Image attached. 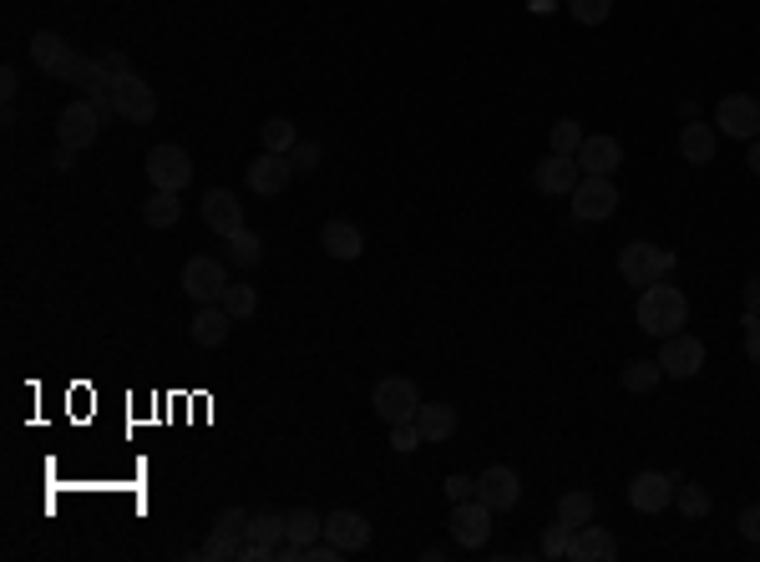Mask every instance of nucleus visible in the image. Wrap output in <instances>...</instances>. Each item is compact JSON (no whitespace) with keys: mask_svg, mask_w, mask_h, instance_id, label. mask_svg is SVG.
Returning <instances> with one entry per match:
<instances>
[{"mask_svg":"<svg viewBox=\"0 0 760 562\" xmlns=\"http://www.w3.org/2000/svg\"><path fill=\"white\" fill-rule=\"evenodd\" d=\"M284 537H289V542H300V548H310V542H320V537H325V517H320V512H310V507L284 512Z\"/></svg>","mask_w":760,"mask_h":562,"instance_id":"26","label":"nucleus"},{"mask_svg":"<svg viewBox=\"0 0 760 562\" xmlns=\"http://www.w3.org/2000/svg\"><path fill=\"white\" fill-rule=\"evenodd\" d=\"M746 360L760 366V314H750V310H746Z\"/></svg>","mask_w":760,"mask_h":562,"instance_id":"42","label":"nucleus"},{"mask_svg":"<svg viewBox=\"0 0 760 562\" xmlns=\"http://www.w3.org/2000/svg\"><path fill=\"white\" fill-rule=\"evenodd\" d=\"M674 497H680V512H684V517H705V512H709V492H705V486H695V482L674 486Z\"/></svg>","mask_w":760,"mask_h":562,"instance_id":"37","label":"nucleus"},{"mask_svg":"<svg viewBox=\"0 0 760 562\" xmlns=\"http://www.w3.org/2000/svg\"><path fill=\"white\" fill-rule=\"evenodd\" d=\"M320 157H325V153H320V143H294V147H289V162H294V172H315Z\"/></svg>","mask_w":760,"mask_h":562,"instance_id":"39","label":"nucleus"},{"mask_svg":"<svg viewBox=\"0 0 760 562\" xmlns=\"http://www.w3.org/2000/svg\"><path fill=\"white\" fill-rule=\"evenodd\" d=\"M593 512H599V502H593V492H568V497H558V517H563L568 527H583V522H593Z\"/></svg>","mask_w":760,"mask_h":562,"instance_id":"31","label":"nucleus"},{"mask_svg":"<svg viewBox=\"0 0 760 562\" xmlns=\"http://www.w3.org/2000/svg\"><path fill=\"white\" fill-rule=\"evenodd\" d=\"M659 366H664L669 380H695L700 370H705V340H695V335H669V340H659Z\"/></svg>","mask_w":760,"mask_h":562,"instance_id":"9","label":"nucleus"},{"mask_svg":"<svg viewBox=\"0 0 760 562\" xmlns=\"http://www.w3.org/2000/svg\"><path fill=\"white\" fill-rule=\"evenodd\" d=\"M112 97H118V117L122 122H153L158 117V92H153L137 71L112 77Z\"/></svg>","mask_w":760,"mask_h":562,"instance_id":"8","label":"nucleus"},{"mask_svg":"<svg viewBox=\"0 0 760 562\" xmlns=\"http://www.w3.org/2000/svg\"><path fill=\"white\" fill-rule=\"evenodd\" d=\"M97 132H102V112H97L92 102H66L62 117H56V137H62L66 147H92Z\"/></svg>","mask_w":760,"mask_h":562,"instance_id":"12","label":"nucleus"},{"mask_svg":"<svg viewBox=\"0 0 760 562\" xmlns=\"http://www.w3.org/2000/svg\"><path fill=\"white\" fill-rule=\"evenodd\" d=\"M320 244H325L329 259H345V263H355L360 254H366V234H360L355 223H345V218H329L325 228H320Z\"/></svg>","mask_w":760,"mask_h":562,"instance_id":"20","label":"nucleus"},{"mask_svg":"<svg viewBox=\"0 0 760 562\" xmlns=\"http://www.w3.org/2000/svg\"><path fill=\"white\" fill-rule=\"evenodd\" d=\"M618 162H624V147H618V137H583V147H578V168L593 172V178H614Z\"/></svg>","mask_w":760,"mask_h":562,"instance_id":"19","label":"nucleus"},{"mask_svg":"<svg viewBox=\"0 0 760 562\" xmlns=\"http://www.w3.org/2000/svg\"><path fill=\"white\" fill-rule=\"evenodd\" d=\"M289 178H294V162H289V153H264L259 162H249V188L259 198H279L289 188Z\"/></svg>","mask_w":760,"mask_h":562,"instance_id":"17","label":"nucleus"},{"mask_svg":"<svg viewBox=\"0 0 760 562\" xmlns=\"http://www.w3.org/2000/svg\"><path fill=\"white\" fill-rule=\"evenodd\" d=\"M143 168H147V183L168 188V193H183V188L193 183V157H188L178 143H158L153 153H147Z\"/></svg>","mask_w":760,"mask_h":562,"instance_id":"4","label":"nucleus"},{"mask_svg":"<svg viewBox=\"0 0 760 562\" xmlns=\"http://www.w3.org/2000/svg\"><path fill=\"white\" fill-rule=\"evenodd\" d=\"M66 52H71V46H66L56 31H36V36H31V61H36L46 77H56V66L66 61Z\"/></svg>","mask_w":760,"mask_h":562,"instance_id":"27","label":"nucleus"},{"mask_svg":"<svg viewBox=\"0 0 760 562\" xmlns=\"http://www.w3.org/2000/svg\"><path fill=\"white\" fill-rule=\"evenodd\" d=\"M391 446H395V451H416V446H426V436H421L416 420H395V426H391Z\"/></svg>","mask_w":760,"mask_h":562,"instance_id":"38","label":"nucleus"},{"mask_svg":"<svg viewBox=\"0 0 760 562\" xmlns=\"http://www.w3.org/2000/svg\"><path fill=\"white\" fill-rule=\"evenodd\" d=\"M568 548H573V527L563 517H552V527L543 532V558H568Z\"/></svg>","mask_w":760,"mask_h":562,"instance_id":"36","label":"nucleus"},{"mask_svg":"<svg viewBox=\"0 0 760 562\" xmlns=\"http://www.w3.org/2000/svg\"><path fill=\"white\" fill-rule=\"evenodd\" d=\"M416 426H421V436H426V446H442L446 436L457 431V406H446V401H421Z\"/></svg>","mask_w":760,"mask_h":562,"instance_id":"22","label":"nucleus"},{"mask_svg":"<svg viewBox=\"0 0 760 562\" xmlns=\"http://www.w3.org/2000/svg\"><path fill=\"white\" fill-rule=\"evenodd\" d=\"M583 137H589V132L578 127L573 117H558V122H552V132H548L552 153H568V157H578V147H583Z\"/></svg>","mask_w":760,"mask_h":562,"instance_id":"33","label":"nucleus"},{"mask_svg":"<svg viewBox=\"0 0 760 562\" xmlns=\"http://www.w3.org/2000/svg\"><path fill=\"white\" fill-rule=\"evenodd\" d=\"M634 319H639L644 335H655V340H669V335H680V329L690 325V300H684V289H680V284H664V279H655V284H644V289H639Z\"/></svg>","mask_w":760,"mask_h":562,"instance_id":"1","label":"nucleus"},{"mask_svg":"<svg viewBox=\"0 0 760 562\" xmlns=\"http://www.w3.org/2000/svg\"><path fill=\"white\" fill-rule=\"evenodd\" d=\"M746 168L760 178V137H750V153H746Z\"/></svg>","mask_w":760,"mask_h":562,"instance_id":"48","label":"nucleus"},{"mask_svg":"<svg viewBox=\"0 0 760 562\" xmlns=\"http://www.w3.org/2000/svg\"><path fill=\"white\" fill-rule=\"evenodd\" d=\"M370 406H376V416L385 420V426H395V420H416V411H421L416 380H406V375L376 380V391H370Z\"/></svg>","mask_w":760,"mask_h":562,"instance_id":"2","label":"nucleus"},{"mask_svg":"<svg viewBox=\"0 0 760 562\" xmlns=\"http://www.w3.org/2000/svg\"><path fill=\"white\" fill-rule=\"evenodd\" d=\"M244 542H249V537L213 527V537L203 542V548H198V558H203V562H238V558H244Z\"/></svg>","mask_w":760,"mask_h":562,"instance_id":"28","label":"nucleus"},{"mask_svg":"<svg viewBox=\"0 0 760 562\" xmlns=\"http://www.w3.org/2000/svg\"><path fill=\"white\" fill-rule=\"evenodd\" d=\"M143 218H147V228H172V223L183 218V198L168 193V188H153V198L143 203Z\"/></svg>","mask_w":760,"mask_h":562,"instance_id":"25","label":"nucleus"},{"mask_svg":"<svg viewBox=\"0 0 760 562\" xmlns=\"http://www.w3.org/2000/svg\"><path fill=\"white\" fill-rule=\"evenodd\" d=\"M228 329H234V314L223 310V304H203V310L193 314V340L209 345V350H219V345L228 340Z\"/></svg>","mask_w":760,"mask_h":562,"instance_id":"23","label":"nucleus"},{"mask_svg":"<svg viewBox=\"0 0 760 562\" xmlns=\"http://www.w3.org/2000/svg\"><path fill=\"white\" fill-rule=\"evenodd\" d=\"M568 558L573 562H614L618 558V537L608 532V527H573V548H568Z\"/></svg>","mask_w":760,"mask_h":562,"instance_id":"18","label":"nucleus"},{"mask_svg":"<svg viewBox=\"0 0 760 562\" xmlns=\"http://www.w3.org/2000/svg\"><path fill=\"white\" fill-rule=\"evenodd\" d=\"M674 476H664V471H639L629 482V507L644 512V517H659V512L674 507Z\"/></svg>","mask_w":760,"mask_h":562,"instance_id":"11","label":"nucleus"},{"mask_svg":"<svg viewBox=\"0 0 760 562\" xmlns=\"http://www.w3.org/2000/svg\"><path fill=\"white\" fill-rule=\"evenodd\" d=\"M568 11H573L578 26H603L614 15V0H568Z\"/></svg>","mask_w":760,"mask_h":562,"instance_id":"35","label":"nucleus"},{"mask_svg":"<svg viewBox=\"0 0 760 562\" xmlns=\"http://www.w3.org/2000/svg\"><path fill=\"white\" fill-rule=\"evenodd\" d=\"M249 517H254V512H244V507H223V512H219V522H213V527H223V532H238V537H249Z\"/></svg>","mask_w":760,"mask_h":562,"instance_id":"40","label":"nucleus"},{"mask_svg":"<svg viewBox=\"0 0 760 562\" xmlns=\"http://www.w3.org/2000/svg\"><path fill=\"white\" fill-rule=\"evenodd\" d=\"M492 517H498V512L487 507L482 497L451 502V537H457V548H467V552L487 548V537H492Z\"/></svg>","mask_w":760,"mask_h":562,"instance_id":"7","label":"nucleus"},{"mask_svg":"<svg viewBox=\"0 0 760 562\" xmlns=\"http://www.w3.org/2000/svg\"><path fill=\"white\" fill-rule=\"evenodd\" d=\"M223 310H228V314H234V319H249V314L254 310H259V294H254V289L249 284H228V289H223Z\"/></svg>","mask_w":760,"mask_h":562,"instance_id":"34","label":"nucleus"},{"mask_svg":"<svg viewBox=\"0 0 760 562\" xmlns=\"http://www.w3.org/2000/svg\"><path fill=\"white\" fill-rule=\"evenodd\" d=\"M102 66H107V71H112V77H122V71H132V66H127V56H122V52H107V56H102Z\"/></svg>","mask_w":760,"mask_h":562,"instance_id":"45","label":"nucleus"},{"mask_svg":"<svg viewBox=\"0 0 760 562\" xmlns=\"http://www.w3.org/2000/svg\"><path fill=\"white\" fill-rule=\"evenodd\" d=\"M669 269H674V254L659 249V244H624L618 249V274H624V284H655V279H669Z\"/></svg>","mask_w":760,"mask_h":562,"instance_id":"3","label":"nucleus"},{"mask_svg":"<svg viewBox=\"0 0 760 562\" xmlns=\"http://www.w3.org/2000/svg\"><path fill=\"white\" fill-rule=\"evenodd\" d=\"M578 178H583V168H578V157H568V153H548L538 168H533V188H538L543 198H573Z\"/></svg>","mask_w":760,"mask_h":562,"instance_id":"10","label":"nucleus"},{"mask_svg":"<svg viewBox=\"0 0 760 562\" xmlns=\"http://www.w3.org/2000/svg\"><path fill=\"white\" fill-rule=\"evenodd\" d=\"M249 542H259V548H279V542H284V512H254L249 517Z\"/></svg>","mask_w":760,"mask_h":562,"instance_id":"30","label":"nucleus"},{"mask_svg":"<svg viewBox=\"0 0 760 562\" xmlns=\"http://www.w3.org/2000/svg\"><path fill=\"white\" fill-rule=\"evenodd\" d=\"M198 213H203V223H209L213 234H234V228H244V203H238L228 188H209L203 193V203H198Z\"/></svg>","mask_w":760,"mask_h":562,"instance_id":"16","label":"nucleus"},{"mask_svg":"<svg viewBox=\"0 0 760 562\" xmlns=\"http://www.w3.org/2000/svg\"><path fill=\"white\" fill-rule=\"evenodd\" d=\"M477 497L492 512H517V502H523V476L512 467H487L477 476Z\"/></svg>","mask_w":760,"mask_h":562,"instance_id":"14","label":"nucleus"},{"mask_svg":"<svg viewBox=\"0 0 760 562\" xmlns=\"http://www.w3.org/2000/svg\"><path fill=\"white\" fill-rule=\"evenodd\" d=\"M624 391H634V395H649L659 385V380H664V366H659V360H629V366H624Z\"/></svg>","mask_w":760,"mask_h":562,"instance_id":"29","label":"nucleus"},{"mask_svg":"<svg viewBox=\"0 0 760 562\" xmlns=\"http://www.w3.org/2000/svg\"><path fill=\"white\" fill-rule=\"evenodd\" d=\"M52 162L66 172V168H71V162H77V147H66V143H62V147H56V157H52Z\"/></svg>","mask_w":760,"mask_h":562,"instance_id":"47","label":"nucleus"},{"mask_svg":"<svg viewBox=\"0 0 760 562\" xmlns=\"http://www.w3.org/2000/svg\"><path fill=\"white\" fill-rule=\"evenodd\" d=\"M15 87H21V77H15V66H5V71H0V92H5V102L15 97Z\"/></svg>","mask_w":760,"mask_h":562,"instance_id":"46","label":"nucleus"},{"mask_svg":"<svg viewBox=\"0 0 760 562\" xmlns=\"http://www.w3.org/2000/svg\"><path fill=\"white\" fill-rule=\"evenodd\" d=\"M618 188H614V178H593V172H583L578 178V188H573V218H583V223H603V218H614L618 213Z\"/></svg>","mask_w":760,"mask_h":562,"instance_id":"5","label":"nucleus"},{"mask_svg":"<svg viewBox=\"0 0 760 562\" xmlns=\"http://www.w3.org/2000/svg\"><path fill=\"white\" fill-rule=\"evenodd\" d=\"M746 310H750V314H760V274H750V279H746Z\"/></svg>","mask_w":760,"mask_h":562,"instance_id":"44","label":"nucleus"},{"mask_svg":"<svg viewBox=\"0 0 760 562\" xmlns=\"http://www.w3.org/2000/svg\"><path fill=\"white\" fill-rule=\"evenodd\" d=\"M325 537L335 542V548L350 558V552H366L370 548V522H366V512H329L325 517Z\"/></svg>","mask_w":760,"mask_h":562,"instance_id":"15","label":"nucleus"},{"mask_svg":"<svg viewBox=\"0 0 760 562\" xmlns=\"http://www.w3.org/2000/svg\"><path fill=\"white\" fill-rule=\"evenodd\" d=\"M740 537H746V542H760V507L740 512Z\"/></svg>","mask_w":760,"mask_h":562,"instance_id":"43","label":"nucleus"},{"mask_svg":"<svg viewBox=\"0 0 760 562\" xmlns=\"http://www.w3.org/2000/svg\"><path fill=\"white\" fill-rule=\"evenodd\" d=\"M259 137H264V153H289V147L300 143V137H294V122H289V117H269L259 127Z\"/></svg>","mask_w":760,"mask_h":562,"instance_id":"32","label":"nucleus"},{"mask_svg":"<svg viewBox=\"0 0 760 562\" xmlns=\"http://www.w3.org/2000/svg\"><path fill=\"white\" fill-rule=\"evenodd\" d=\"M223 289H228V269L223 259H209V254H198V259L183 263V294L193 304H219Z\"/></svg>","mask_w":760,"mask_h":562,"instance_id":"6","label":"nucleus"},{"mask_svg":"<svg viewBox=\"0 0 760 562\" xmlns=\"http://www.w3.org/2000/svg\"><path fill=\"white\" fill-rule=\"evenodd\" d=\"M715 153H720V132L709 127V122H684L680 127V157L684 162L705 168V162H715Z\"/></svg>","mask_w":760,"mask_h":562,"instance_id":"21","label":"nucleus"},{"mask_svg":"<svg viewBox=\"0 0 760 562\" xmlns=\"http://www.w3.org/2000/svg\"><path fill=\"white\" fill-rule=\"evenodd\" d=\"M223 254L234 259V269H259L264 238L254 234V228H234V234H223Z\"/></svg>","mask_w":760,"mask_h":562,"instance_id":"24","label":"nucleus"},{"mask_svg":"<svg viewBox=\"0 0 760 562\" xmlns=\"http://www.w3.org/2000/svg\"><path fill=\"white\" fill-rule=\"evenodd\" d=\"M715 122H720V137L750 143V137H760V102L756 97H725L715 106Z\"/></svg>","mask_w":760,"mask_h":562,"instance_id":"13","label":"nucleus"},{"mask_svg":"<svg viewBox=\"0 0 760 562\" xmlns=\"http://www.w3.org/2000/svg\"><path fill=\"white\" fill-rule=\"evenodd\" d=\"M442 492L451 502H472L477 497V476H461V471H457V476H446V482H442Z\"/></svg>","mask_w":760,"mask_h":562,"instance_id":"41","label":"nucleus"}]
</instances>
